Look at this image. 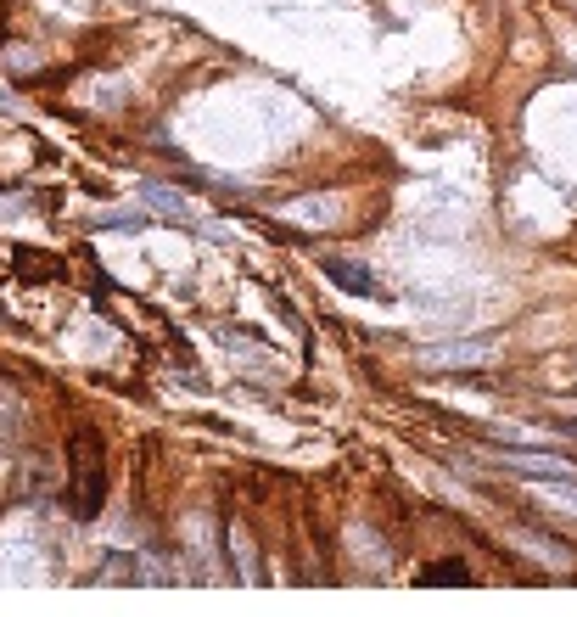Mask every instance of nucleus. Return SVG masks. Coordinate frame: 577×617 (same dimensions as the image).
<instances>
[{
  "label": "nucleus",
  "instance_id": "1",
  "mask_svg": "<svg viewBox=\"0 0 577 617\" xmlns=\"http://www.w3.org/2000/svg\"><path fill=\"white\" fill-rule=\"evenodd\" d=\"M68 466H73L68 511H73L79 522L101 517V505H107V449H101V432H96V427H79V432H73Z\"/></svg>",
  "mask_w": 577,
  "mask_h": 617
},
{
  "label": "nucleus",
  "instance_id": "2",
  "mask_svg": "<svg viewBox=\"0 0 577 617\" xmlns=\"http://www.w3.org/2000/svg\"><path fill=\"white\" fill-rule=\"evenodd\" d=\"M320 270H325V281H331L337 292H353V298H387V287H381L365 264H353V259H325Z\"/></svg>",
  "mask_w": 577,
  "mask_h": 617
},
{
  "label": "nucleus",
  "instance_id": "3",
  "mask_svg": "<svg viewBox=\"0 0 577 617\" xmlns=\"http://www.w3.org/2000/svg\"><path fill=\"white\" fill-rule=\"evenodd\" d=\"M488 359V343H426L421 348V365H432V371H454V365H482Z\"/></svg>",
  "mask_w": 577,
  "mask_h": 617
},
{
  "label": "nucleus",
  "instance_id": "4",
  "mask_svg": "<svg viewBox=\"0 0 577 617\" xmlns=\"http://www.w3.org/2000/svg\"><path fill=\"white\" fill-rule=\"evenodd\" d=\"M499 466H505V472H521V477H555V483H572L577 477V466L572 460H555V455H499Z\"/></svg>",
  "mask_w": 577,
  "mask_h": 617
},
{
  "label": "nucleus",
  "instance_id": "5",
  "mask_svg": "<svg viewBox=\"0 0 577 617\" xmlns=\"http://www.w3.org/2000/svg\"><path fill=\"white\" fill-rule=\"evenodd\" d=\"M141 202H146V208H157V214L180 219V225H191V202H185V197H174V191H163L157 180H146V186H141Z\"/></svg>",
  "mask_w": 577,
  "mask_h": 617
},
{
  "label": "nucleus",
  "instance_id": "6",
  "mask_svg": "<svg viewBox=\"0 0 577 617\" xmlns=\"http://www.w3.org/2000/svg\"><path fill=\"white\" fill-rule=\"evenodd\" d=\"M421 584H437V589L471 584V567H465L460 556H449V561H426V567H421Z\"/></svg>",
  "mask_w": 577,
  "mask_h": 617
},
{
  "label": "nucleus",
  "instance_id": "7",
  "mask_svg": "<svg viewBox=\"0 0 577 617\" xmlns=\"http://www.w3.org/2000/svg\"><path fill=\"white\" fill-rule=\"evenodd\" d=\"M17 270H23V275H57L62 264L45 259V253H17Z\"/></svg>",
  "mask_w": 577,
  "mask_h": 617
},
{
  "label": "nucleus",
  "instance_id": "8",
  "mask_svg": "<svg viewBox=\"0 0 577 617\" xmlns=\"http://www.w3.org/2000/svg\"><path fill=\"white\" fill-rule=\"evenodd\" d=\"M141 225H146L141 214H107L101 219V230H141Z\"/></svg>",
  "mask_w": 577,
  "mask_h": 617
}]
</instances>
